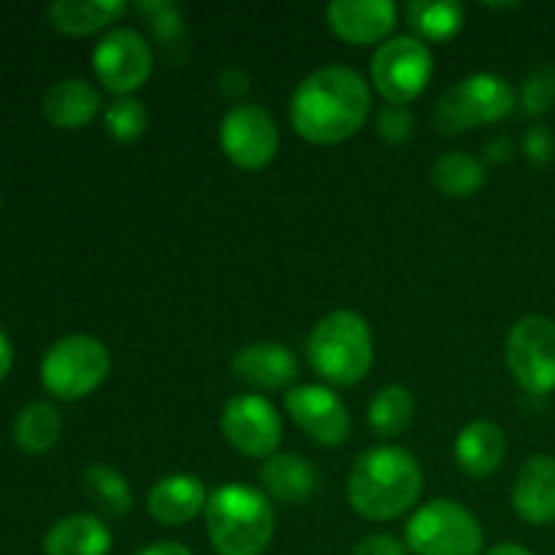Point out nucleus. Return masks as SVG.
<instances>
[{"instance_id":"nucleus-1","label":"nucleus","mask_w":555,"mask_h":555,"mask_svg":"<svg viewBox=\"0 0 555 555\" xmlns=\"http://www.w3.org/2000/svg\"><path fill=\"white\" fill-rule=\"evenodd\" d=\"M372 112V90L358 70L323 65L291 98L293 130L309 144L331 146L352 139Z\"/></svg>"},{"instance_id":"nucleus-2","label":"nucleus","mask_w":555,"mask_h":555,"mask_svg":"<svg viewBox=\"0 0 555 555\" xmlns=\"http://www.w3.org/2000/svg\"><path fill=\"white\" fill-rule=\"evenodd\" d=\"M423 493V469L399 444H379L358 455L347 480L350 507L366 520H396L410 513Z\"/></svg>"},{"instance_id":"nucleus-3","label":"nucleus","mask_w":555,"mask_h":555,"mask_svg":"<svg viewBox=\"0 0 555 555\" xmlns=\"http://www.w3.org/2000/svg\"><path fill=\"white\" fill-rule=\"evenodd\" d=\"M204 518L217 555H263L276 531L271 499L244 482L215 488L206 502Z\"/></svg>"},{"instance_id":"nucleus-4","label":"nucleus","mask_w":555,"mask_h":555,"mask_svg":"<svg viewBox=\"0 0 555 555\" xmlns=\"http://www.w3.org/2000/svg\"><path fill=\"white\" fill-rule=\"evenodd\" d=\"M307 358L331 385H358L374 363V336L366 318L352 309L325 314L307 339Z\"/></svg>"},{"instance_id":"nucleus-5","label":"nucleus","mask_w":555,"mask_h":555,"mask_svg":"<svg viewBox=\"0 0 555 555\" xmlns=\"http://www.w3.org/2000/svg\"><path fill=\"white\" fill-rule=\"evenodd\" d=\"M112 372V356L95 336L74 334L54 341L41 361V383L54 399L79 401L95 393Z\"/></svg>"},{"instance_id":"nucleus-6","label":"nucleus","mask_w":555,"mask_h":555,"mask_svg":"<svg viewBox=\"0 0 555 555\" xmlns=\"http://www.w3.org/2000/svg\"><path fill=\"white\" fill-rule=\"evenodd\" d=\"M404 540L415 555H480L486 531L464 504L431 499L406 520Z\"/></svg>"},{"instance_id":"nucleus-7","label":"nucleus","mask_w":555,"mask_h":555,"mask_svg":"<svg viewBox=\"0 0 555 555\" xmlns=\"http://www.w3.org/2000/svg\"><path fill=\"white\" fill-rule=\"evenodd\" d=\"M515 101L518 98H515L513 85L504 76L480 70V74L466 76L461 85L439 98L434 106V125L448 135L466 133L475 125H493L507 119Z\"/></svg>"},{"instance_id":"nucleus-8","label":"nucleus","mask_w":555,"mask_h":555,"mask_svg":"<svg viewBox=\"0 0 555 555\" xmlns=\"http://www.w3.org/2000/svg\"><path fill=\"white\" fill-rule=\"evenodd\" d=\"M431 76V49L415 36L388 38L372 57V85L390 106H410L417 101Z\"/></svg>"},{"instance_id":"nucleus-9","label":"nucleus","mask_w":555,"mask_h":555,"mask_svg":"<svg viewBox=\"0 0 555 555\" xmlns=\"http://www.w3.org/2000/svg\"><path fill=\"white\" fill-rule=\"evenodd\" d=\"M155 68V54L144 33L135 27H114L92 52V70L106 92L117 98L133 95L146 85Z\"/></svg>"},{"instance_id":"nucleus-10","label":"nucleus","mask_w":555,"mask_h":555,"mask_svg":"<svg viewBox=\"0 0 555 555\" xmlns=\"http://www.w3.org/2000/svg\"><path fill=\"white\" fill-rule=\"evenodd\" d=\"M507 366L531 396L555 390V323L545 314H526L509 328Z\"/></svg>"},{"instance_id":"nucleus-11","label":"nucleus","mask_w":555,"mask_h":555,"mask_svg":"<svg viewBox=\"0 0 555 555\" xmlns=\"http://www.w3.org/2000/svg\"><path fill=\"white\" fill-rule=\"evenodd\" d=\"M220 146L236 168L260 171L280 152V128L269 108L258 103H238L222 119Z\"/></svg>"},{"instance_id":"nucleus-12","label":"nucleus","mask_w":555,"mask_h":555,"mask_svg":"<svg viewBox=\"0 0 555 555\" xmlns=\"http://www.w3.org/2000/svg\"><path fill=\"white\" fill-rule=\"evenodd\" d=\"M220 426L228 444L247 459H271L282 444V417L266 396H233Z\"/></svg>"},{"instance_id":"nucleus-13","label":"nucleus","mask_w":555,"mask_h":555,"mask_svg":"<svg viewBox=\"0 0 555 555\" xmlns=\"http://www.w3.org/2000/svg\"><path fill=\"white\" fill-rule=\"evenodd\" d=\"M285 410L293 423L323 448H339L350 439V410L345 399L325 385H293L285 393Z\"/></svg>"},{"instance_id":"nucleus-14","label":"nucleus","mask_w":555,"mask_h":555,"mask_svg":"<svg viewBox=\"0 0 555 555\" xmlns=\"http://www.w3.org/2000/svg\"><path fill=\"white\" fill-rule=\"evenodd\" d=\"M336 38L352 47L385 43L399 22V5L393 0H334L325 9Z\"/></svg>"},{"instance_id":"nucleus-15","label":"nucleus","mask_w":555,"mask_h":555,"mask_svg":"<svg viewBox=\"0 0 555 555\" xmlns=\"http://www.w3.org/2000/svg\"><path fill=\"white\" fill-rule=\"evenodd\" d=\"M513 509L529 526L555 524V459L537 453L520 466L513 486Z\"/></svg>"},{"instance_id":"nucleus-16","label":"nucleus","mask_w":555,"mask_h":555,"mask_svg":"<svg viewBox=\"0 0 555 555\" xmlns=\"http://www.w3.org/2000/svg\"><path fill=\"white\" fill-rule=\"evenodd\" d=\"M233 374L249 388L282 390L293 388L298 379V358L276 341H258L247 345L233 356Z\"/></svg>"},{"instance_id":"nucleus-17","label":"nucleus","mask_w":555,"mask_h":555,"mask_svg":"<svg viewBox=\"0 0 555 555\" xmlns=\"http://www.w3.org/2000/svg\"><path fill=\"white\" fill-rule=\"evenodd\" d=\"M209 502V491L195 475H166L146 493V509L160 526H184L201 515Z\"/></svg>"},{"instance_id":"nucleus-18","label":"nucleus","mask_w":555,"mask_h":555,"mask_svg":"<svg viewBox=\"0 0 555 555\" xmlns=\"http://www.w3.org/2000/svg\"><path fill=\"white\" fill-rule=\"evenodd\" d=\"M453 455L461 472H466L475 480H486V477H491L504 464L507 437H504V431L496 423L472 421L455 437Z\"/></svg>"},{"instance_id":"nucleus-19","label":"nucleus","mask_w":555,"mask_h":555,"mask_svg":"<svg viewBox=\"0 0 555 555\" xmlns=\"http://www.w3.org/2000/svg\"><path fill=\"white\" fill-rule=\"evenodd\" d=\"M43 117L60 130H79L95 119L101 112V92L87 79L54 81L43 92Z\"/></svg>"},{"instance_id":"nucleus-20","label":"nucleus","mask_w":555,"mask_h":555,"mask_svg":"<svg viewBox=\"0 0 555 555\" xmlns=\"http://www.w3.org/2000/svg\"><path fill=\"white\" fill-rule=\"evenodd\" d=\"M112 529L98 515L76 513L60 518L43 537V555H108Z\"/></svg>"},{"instance_id":"nucleus-21","label":"nucleus","mask_w":555,"mask_h":555,"mask_svg":"<svg viewBox=\"0 0 555 555\" xmlns=\"http://www.w3.org/2000/svg\"><path fill=\"white\" fill-rule=\"evenodd\" d=\"M263 493L280 504H301L318 488V472L296 453H274L260 469Z\"/></svg>"},{"instance_id":"nucleus-22","label":"nucleus","mask_w":555,"mask_h":555,"mask_svg":"<svg viewBox=\"0 0 555 555\" xmlns=\"http://www.w3.org/2000/svg\"><path fill=\"white\" fill-rule=\"evenodd\" d=\"M125 11H128V3L122 0H57L49 5L47 14L54 30L81 38L106 30Z\"/></svg>"},{"instance_id":"nucleus-23","label":"nucleus","mask_w":555,"mask_h":555,"mask_svg":"<svg viewBox=\"0 0 555 555\" xmlns=\"http://www.w3.org/2000/svg\"><path fill=\"white\" fill-rule=\"evenodd\" d=\"M417 41L448 43L464 30L466 9L459 0H412L404 9Z\"/></svg>"},{"instance_id":"nucleus-24","label":"nucleus","mask_w":555,"mask_h":555,"mask_svg":"<svg viewBox=\"0 0 555 555\" xmlns=\"http://www.w3.org/2000/svg\"><path fill=\"white\" fill-rule=\"evenodd\" d=\"M63 437V417L47 401H30L14 421V442L22 453L43 455Z\"/></svg>"},{"instance_id":"nucleus-25","label":"nucleus","mask_w":555,"mask_h":555,"mask_svg":"<svg viewBox=\"0 0 555 555\" xmlns=\"http://www.w3.org/2000/svg\"><path fill=\"white\" fill-rule=\"evenodd\" d=\"M431 182L444 198H469L486 184V166L469 152H444L434 163Z\"/></svg>"},{"instance_id":"nucleus-26","label":"nucleus","mask_w":555,"mask_h":555,"mask_svg":"<svg viewBox=\"0 0 555 555\" xmlns=\"http://www.w3.org/2000/svg\"><path fill=\"white\" fill-rule=\"evenodd\" d=\"M139 14L144 16L146 25L155 33L157 47L163 49L166 60L171 65L184 63L188 57V25L182 20V11L177 3H168V0H141Z\"/></svg>"},{"instance_id":"nucleus-27","label":"nucleus","mask_w":555,"mask_h":555,"mask_svg":"<svg viewBox=\"0 0 555 555\" xmlns=\"http://www.w3.org/2000/svg\"><path fill=\"white\" fill-rule=\"evenodd\" d=\"M81 488H85L90 502L95 504L101 513L114 515V518L130 513V507H133V491H130L122 472L114 469V466H106V464L87 466L85 475H81Z\"/></svg>"},{"instance_id":"nucleus-28","label":"nucleus","mask_w":555,"mask_h":555,"mask_svg":"<svg viewBox=\"0 0 555 555\" xmlns=\"http://www.w3.org/2000/svg\"><path fill=\"white\" fill-rule=\"evenodd\" d=\"M415 417V399L404 385H385L369 401V426L377 437H399Z\"/></svg>"},{"instance_id":"nucleus-29","label":"nucleus","mask_w":555,"mask_h":555,"mask_svg":"<svg viewBox=\"0 0 555 555\" xmlns=\"http://www.w3.org/2000/svg\"><path fill=\"white\" fill-rule=\"evenodd\" d=\"M103 125H106L112 139L122 141V144H130V141H139L141 135L146 133L150 114H146V106L139 101V98L133 95L117 98V101L108 103Z\"/></svg>"},{"instance_id":"nucleus-30","label":"nucleus","mask_w":555,"mask_h":555,"mask_svg":"<svg viewBox=\"0 0 555 555\" xmlns=\"http://www.w3.org/2000/svg\"><path fill=\"white\" fill-rule=\"evenodd\" d=\"M520 106L529 117H542L555 106V65H540L520 87Z\"/></svg>"},{"instance_id":"nucleus-31","label":"nucleus","mask_w":555,"mask_h":555,"mask_svg":"<svg viewBox=\"0 0 555 555\" xmlns=\"http://www.w3.org/2000/svg\"><path fill=\"white\" fill-rule=\"evenodd\" d=\"M412 128H415V119L406 106H390L388 103L377 114V135L388 144H404L412 135Z\"/></svg>"},{"instance_id":"nucleus-32","label":"nucleus","mask_w":555,"mask_h":555,"mask_svg":"<svg viewBox=\"0 0 555 555\" xmlns=\"http://www.w3.org/2000/svg\"><path fill=\"white\" fill-rule=\"evenodd\" d=\"M553 150H555V141H553L551 128H545V125H534V128H529V133H526L524 139V152L534 166H547V163L553 160Z\"/></svg>"},{"instance_id":"nucleus-33","label":"nucleus","mask_w":555,"mask_h":555,"mask_svg":"<svg viewBox=\"0 0 555 555\" xmlns=\"http://www.w3.org/2000/svg\"><path fill=\"white\" fill-rule=\"evenodd\" d=\"M352 555H406V542L393 534H369L352 547Z\"/></svg>"},{"instance_id":"nucleus-34","label":"nucleus","mask_w":555,"mask_h":555,"mask_svg":"<svg viewBox=\"0 0 555 555\" xmlns=\"http://www.w3.org/2000/svg\"><path fill=\"white\" fill-rule=\"evenodd\" d=\"M135 555H195V553L190 551L188 545H182V542L160 540V542H152V545L141 547Z\"/></svg>"},{"instance_id":"nucleus-35","label":"nucleus","mask_w":555,"mask_h":555,"mask_svg":"<svg viewBox=\"0 0 555 555\" xmlns=\"http://www.w3.org/2000/svg\"><path fill=\"white\" fill-rule=\"evenodd\" d=\"M11 363H14V347H11L9 336L0 331V383H3L5 374L11 372Z\"/></svg>"},{"instance_id":"nucleus-36","label":"nucleus","mask_w":555,"mask_h":555,"mask_svg":"<svg viewBox=\"0 0 555 555\" xmlns=\"http://www.w3.org/2000/svg\"><path fill=\"white\" fill-rule=\"evenodd\" d=\"M509 152H513V146H509L507 139H496L493 144H488V157H491V160H509Z\"/></svg>"},{"instance_id":"nucleus-37","label":"nucleus","mask_w":555,"mask_h":555,"mask_svg":"<svg viewBox=\"0 0 555 555\" xmlns=\"http://www.w3.org/2000/svg\"><path fill=\"white\" fill-rule=\"evenodd\" d=\"M486 555H534V553L524 545H515V542H502V545L491 547Z\"/></svg>"},{"instance_id":"nucleus-38","label":"nucleus","mask_w":555,"mask_h":555,"mask_svg":"<svg viewBox=\"0 0 555 555\" xmlns=\"http://www.w3.org/2000/svg\"><path fill=\"white\" fill-rule=\"evenodd\" d=\"M0 206H3V193H0Z\"/></svg>"}]
</instances>
